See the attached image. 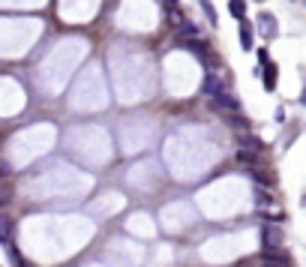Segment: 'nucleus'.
I'll return each instance as SVG.
<instances>
[{
    "label": "nucleus",
    "instance_id": "nucleus-1",
    "mask_svg": "<svg viewBox=\"0 0 306 267\" xmlns=\"http://www.w3.org/2000/svg\"><path fill=\"white\" fill-rule=\"evenodd\" d=\"M261 246L264 249H279L282 246V228L279 225H264L261 228Z\"/></svg>",
    "mask_w": 306,
    "mask_h": 267
},
{
    "label": "nucleus",
    "instance_id": "nucleus-2",
    "mask_svg": "<svg viewBox=\"0 0 306 267\" xmlns=\"http://www.w3.org/2000/svg\"><path fill=\"white\" fill-rule=\"evenodd\" d=\"M264 264L267 267H291V258L282 252V246L279 249H264Z\"/></svg>",
    "mask_w": 306,
    "mask_h": 267
},
{
    "label": "nucleus",
    "instance_id": "nucleus-3",
    "mask_svg": "<svg viewBox=\"0 0 306 267\" xmlns=\"http://www.w3.org/2000/svg\"><path fill=\"white\" fill-rule=\"evenodd\" d=\"M258 30L264 34V39H273V36L279 34V27H276V18H273L270 12H261V15H258Z\"/></svg>",
    "mask_w": 306,
    "mask_h": 267
},
{
    "label": "nucleus",
    "instance_id": "nucleus-4",
    "mask_svg": "<svg viewBox=\"0 0 306 267\" xmlns=\"http://www.w3.org/2000/svg\"><path fill=\"white\" fill-rule=\"evenodd\" d=\"M237 24H240V48H243V51H252L255 42H252V27H249V21L243 18V21H237Z\"/></svg>",
    "mask_w": 306,
    "mask_h": 267
},
{
    "label": "nucleus",
    "instance_id": "nucleus-5",
    "mask_svg": "<svg viewBox=\"0 0 306 267\" xmlns=\"http://www.w3.org/2000/svg\"><path fill=\"white\" fill-rule=\"evenodd\" d=\"M213 105H216V108H225V111H234V114L240 111V102L234 99L231 93H219V96H213Z\"/></svg>",
    "mask_w": 306,
    "mask_h": 267
},
{
    "label": "nucleus",
    "instance_id": "nucleus-6",
    "mask_svg": "<svg viewBox=\"0 0 306 267\" xmlns=\"http://www.w3.org/2000/svg\"><path fill=\"white\" fill-rule=\"evenodd\" d=\"M204 93H207V96H219V93H225L222 81H219L213 72H207V78H204Z\"/></svg>",
    "mask_w": 306,
    "mask_h": 267
},
{
    "label": "nucleus",
    "instance_id": "nucleus-7",
    "mask_svg": "<svg viewBox=\"0 0 306 267\" xmlns=\"http://www.w3.org/2000/svg\"><path fill=\"white\" fill-rule=\"evenodd\" d=\"M237 162L252 168L255 162H258V150H255V147H237Z\"/></svg>",
    "mask_w": 306,
    "mask_h": 267
},
{
    "label": "nucleus",
    "instance_id": "nucleus-8",
    "mask_svg": "<svg viewBox=\"0 0 306 267\" xmlns=\"http://www.w3.org/2000/svg\"><path fill=\"white\" fill-rule=\"evenodd\" d=\"M186 39H198V27H195L192 21H183V24L177 27V42H186Z\"/></svg>",
    "mask_w": 306,
    "mask_h": 267
},
{
    "label": "nucleus",
    "instance_id": "nucleus-9",
    "mask_svg": "<svg viewBox=\"0 0 306 267\" xmlns=\"http://www.w3.org/2000/svg\"><path fill=\"white\" fill-rule=\"evenodd\" d=\"M228 12H231L237 21H243V18H246V3H243V0H228Z\"/></svg>",
    "mask_w": 306,
    "mask_h": 267
},
{
    "label": "nucleus",
    "instance_id": "nucleus-10",
    "mask_svg": "<svg viewBox=\"0 0 306 267\" xmlns=\"http://www.w3.org/2000/svg\"><path fill=\"white\" fill-rule=\"evenodd\" d=\"M264 87L276 90V66L273 63H264Z\"/></svg>",
    "mask_w": 306,
    "mask_h": 267
},
{
    "label": "nucleus",
    "instance_id": "nucleus-11",
    "mask_svg": "<svg viewBox=\"0 0 306 267\" xmlns=\"http://www.w3.org/2000/svg\"><path fill=\"white\" fill-rule=\"evenodd\" d=\"M180 48H186V51H195L198 57H207V45H204V42H180Z\"/></svg>",
    "mask_w": 306,
    "mask_h": 267
},
{
    "label": "nucleus",
    "instance_id": "nucleus-12",
    "mask_svg": "<svg viewBox=\"0 0 306 267\" xmlns=\"http://www.w3.org/2000/svg\"><path fill=\"white\" fill-rule=\"evenodd\" d=\"M237 144H240V147H255V150H261V141H258L255 135H240Z\"/></svg>",
    "mask_w": 306,
    "mask_h": 267
},
{
    "label": "nucleus",
    "instance_id": "nucleus-13",
    "mask_svg": "<svg viewBox=\"0 0 306 267\" xmlns=\"http://www.w3.org/2000/svg\"><path fill=\"white\" fill-rule=\"evenodd\" d=\"M201 6H204V12H207V21H210V24L216 27V9L210 6V0H201Z\"/></svg>",
    "mask_w": 306,
    "mask_h": 267
},
{
    "label": "nucleus",
    "instance_id": "nucleus-14",
    "mask_svg": "<svg viewBox=\"0 0 306 267\" xmlns=\"http://www.w3.org/2000/svg\"><path fill=\"white\" fill-rule=\"evenodd\" d=\"M9 231H12V222H9V216H3V243H9Z\"/></svg>",
    "mask_w": 306,
    "mask_h": 267
},
{
    "label": "nucleus",
    "instance_id": "nucleus-15",
    "mask_svg": "<svg viewBox=\"0 0 306 267\" xmlns=\"http://www.w3.org/2000/svg\"><path fill=\"white\" fill-rule=\"evenodd\" d=\"M258 60H261V66H264V63H270V57H267V51H264V48L258 51Z\"/></svg>",
    "mask_w": 306,
    "mask_h": 267
},
{
    "label": "nucleus",
    "instance_id": "nucleus-16",
    "mask_svg": "<svg viewBox=\"0 0 306 267\" xmlns=\"http://www.w3.org/2000/svg\"><path fill=\"white\" fill-rule=\"evenodd\" d=\"M162 3H165V6H177V0H162Z\"/></svg>",
    "mask_w": 306,
    "mask_h": 267
},
{
    "label": "nucleus",
    "instance_id": "nucleus-17",
    "mask_svg": "<svg viewBox=\"0 0 306 267\" xmlns=\"http://www.w3.org/2000/svg\"><path fill=\"white\" fill-rule=\"evenodd\" d=\"M300 102H303V105H306V90H303V96H300Z\"/></svg>",
    "mask_w": 306,
    "mask_h": 267
}]
</instances>
